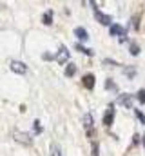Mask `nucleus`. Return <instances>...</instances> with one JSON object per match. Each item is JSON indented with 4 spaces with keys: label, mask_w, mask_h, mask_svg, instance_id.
Returning <instances> with one entry per match:
<instances>
[{
    "label": "nucleus",
    "mask_w": 145,
    "mask_h": 156,
    "mask_svg": "<svg viewBox=\"0 0 145 156\" xmlns=\"http://www.w3.org/2000/svg\"><path fill=\"white\" fill-rule=\"evenodd\" d=\"M13 138H15L18 144H24V145H31V144H33V140H31V136H29L27 133L15 131V133H13Z\"/></svg>",
    "instance_id": "f257e3e1"
},
{
    "label": "nucleus",
    "mask_w": 145,
    "mask_h": 156,
    "mask_svg": "<svg viewBox=\"0 0 145 156\" xmlns=\"http://www.w3.org/2000/svg\"><path fill=\"white\" fill-rule=\"evenodd\" d=\"M9 67H11L13 73H18V75H26V73H27V66H26L24 62H18V60H13V62L9 64Z\"/></svg>",
    "instance_id": "f03ea898"
},
{
    "label": "nucleus",
    "mask_w": 145,
    "mask_h": 156,
    "mask_svg": "<svg viewBox=\"0 0 145 156\" xmlns=\"http://www.w3.org/2000/svg\"><path fill=\"white\" fill-rule=\"evenodd\" d=\"M94 18H96L100 24H104V26H111V22H112L111 15H105V13H102L100 9H94Z\"/></svg>",
    "instance_id": "7ed1b4c3"
},
{
    "label": "nucleus",
    "mask_w": 145,
    "mask_h": 156,
    "mask_svg": "<svg viewBox=\"0 0 145 156\" xmlns=\"http://www.w3.org/2000/svg\"><path fill=\"white\" fill-rule=\"evenodd\" d=\"M112 122H114V105L111 104V105L107 107V111H105V115H104V125L109 127Z\"/></svg>",
    "instance_id": "20e7f679"
},
{
    "label": "nucleus",
    "mask_w": 145,
    "mask_h": 156,
    "mask_svg": "<svg viewBox=\"0 0 145 156\" xmlns=\"http://www.w3.org/2000/svg\"><path fill=\"white\" fill-rule=\"evenodd\" d=\"M55 60H56L58 64H65V62L69 60V51H67V47H60V51H58V55L55 56Z\"/></svg>",
    "instance_id": "39448f33"
},
{
    "label": "nucleus",
    "mask_w": 145,
    "mask_h": 156,
    "mask_svg": "<svg viewBox=\"0 0 145 156\" xmlns=\"http://www.w3.org/2000/svg\"><path fill=\"white\" fill-rule=\"evenodd\" d=\"M109 35H111V37H118V35H122V37H125V27H122L120 24H111V29H109Z\"/></svg>",
    "instance_id": "423d86ee"
},
{
    "label": "nucleus",
    "mask_w": 145,
    "mask_h": 156,
    "mask_svg": "<svg viewBox=\"0 0 145 156\" xmlns=\"http://www.w3.org/2000/svg\"><path fill=\"white\" fill-rule=\"evenodd\" d=\"M82 83H83L85 89H93L94 87V76L93 75H85V76L82 78Z\"/></svg>",
    "instance_id": "0eeeda50"
},
{
    "label": "nucleus",
    "mask_w": 145,
    "mask_h": 156,
    "mask_svg": "<svg viewBox=\"0 0 145 156\" xmlns=\"http://www.w3.org/2000/svg\"><path fill=\"white\" fill-rule=\"evenodd\" d=\"M82 123H83V127L87 129V131H93V115H83V118H82Z\"/></svg>",
    "instance_id": "6e6552de"
},
{
    "label": "nucleus",
    "mask_w": 145,
    "mask_h": 156,
    "mask_svg": "<svg viewBox=\"0 0 145 156\" xmlns=\"http://www.w3.org/2000/svg\"><path fill=\"white\" fill-rule=\"evenodd\" d=\"M74 35H76L78 38L82 40V42H85V40H89V33H87V31H85L83 27H76V29H74Z\"/></svg>",
    "instance_id": "1a4fd4ad"
},
{
    "label": "nucleus",
    "mask_w": 145,
    "mask_h": 156,
    "mask_svg": "<svg viewBox=\"0 0 145 156\" xmlns=\"http://www.w3.org/2000/svg\"><path fill=\"white\" fill-rule=\"evenodd\" d=\"M42 22H44L45 26H51V24H53V9H47V11L44 13V16H42Z\"/></svg>",
    "instance_id": "9d476101"
},
{
    "label": "nucleus",
    "mask_w": 145,
    "mask_h": 156,
    "mask_svg": "<svg viewBox=\"0 0 145 156\" xmlns=\"http://www.w3.org/2000/svg\"><path fill=\"white\" fill-rule=\"evenodd\" d=\"M118 102H120L122 105H125V107H133V98H131L129 94H122V96L118 98Z\"/></svg>",
    "instance_id": "9b49d317"
},
{
    "label": "nucleus",
    "mask_w": 145,
    "mask_h": 156,
    "mask_svg": "<svg viewBox=\"0 0 145 156\" xmlns=\"http://www.w3.org/2000/svg\"><path fill=\"white\" fill-rule=\"evenodd\" d=\"M74 47H76V51H80V53H83V55H87V56H93V51L87 49V47H83L82 44H76Z\"/></svg>",
    "instance_id": "f8f14e48"
},
{
    "label": "nucleus",
    "mask_w": 145,
    "mask_h": 156,
    "mask_svg": "<svg viewBox=\"0 0 145 156\" xmlns=\"http://www.w3.org/2000/svg\"><path fill=\"white\" fill-rule=\"evenodd\" d=\"M74 73H76V66H74V64H67V67H65V76H74Z\"/></svg>",
    "instance_id": "ddd939ff"
},
{
    "label": "nucleus",
    "mask_w": 145,
    "mask_h": 156,
    "mask_svg": "<svg viewBox=\"0 0 145 156\" xmlns=\"http://www.w3.org/2000/svg\"><path fill=\"white\" fill-rule=\"evenodd\" d=\"M131 55H134V56H136V55H140V45H138L136 42H133V44H131Z\"/></svg>",
    "instance_id": "4468645a"
},
{
    "label": "nucleus",
    "mask_w": 145,
    "mask_h": 156,
    "mask_svg": "<svg viewBox=\"0 0 145 156\" xmlns=\"http://www.w3.org/2000/svg\"><path fill=\"white\" fill-rule=\"evenodd\" d=\"M51 156H62V151L58 145H51Z\"/></svg>",
    "instance_id": "2eb2a0df"
},
{
    "label": "nucleus",
    "mask_w": 145,
    "mask_h": 156,
    "mask_svg": "<svg viewBox=\"0 0 145 156\" xmlns=\"http://www.w3.org/2000/svg\"><path fill=\"white\" fill-rule=\"evenodd\" d=\"M136 98H138V102H140V104H145V89H140V91H138Z\"/></svg>",
    "instance_id": "dca6fc26"
},
{
    "label": "nucleus",
    "mask_w": 145,
    "mask_h": 156,
    "mask_svg": "<svg viewBox=\"0 0 145 156\" xmlns=\"http://www.w3.org/2000/svg\"><path fill=\"white\" fill-rule=\"evenodd\" d=\"M134 113H136V118H138V120H140V122H142V123H145V115H143V113H142V111H140V109H136V111H134Z\"/></svg>",
    "instance_id": "f3484780"
},
{
    "label": "nucleus",
    "mask_w": 145,
    "mask_h": 156,
    "mask_svg": "<svg viewBox=\"0 0 145 156\" xmlns=\"http://www.w3.org/2000/svg\"><path fill=\"white\" fill-rule=\"evenodd\" d=\"M133 27H134V29H138V15H134V16H133Z\"/></svg>",
    "instance_id": "a211bd4d"
},
{
    "label": "nucleus",
    "mask_w": 145,
    "mask_h": 156,
    "mask_svg": "<svg viewBox=\"0 0 145 156\" xmlns=\"http://www.w3.org/2000/svg\"><path fill=\"white\" fill-rule=\"evenodd\" d=\"M105 87H107V89H116V85H114L111 80H107V82H105Z\"/></svg>",
    "instance_id": "6ab92c4d"
},
{
    "label": "nucleus",
    "mask_w": 145,
    "mask_h": 156,
    "mask_svg": "<svg viewBox=\"0 0 145 156\" xmlns=\"http://www.w3.org/2000/svg\"><path fill=\"white\" fill-rule=\"evenodd\" d=\"M35 131H36V133H42V125H40V122H38V120L35 122Z\"/></svg>",
    "instance_id": "aec40b11"
},
{
    "label": "nucleus",
    "mask_w": 145,
    "mask_h": 156,
    "mask_svg": "<svg viewBox=\"0 0 145 156\" xmlns=\"http://www.w3.org/2000/svg\"><path fill=\"white\" fill-rule=\"evenodd\" d=\"M93 156H98V144L93 145Z\"/></svg>",
    "instance_id": "412c9836"
},
{
    "label": "nucleus",
    "mask_w": 145,
    "mask_h": 156,
    "mask_svg": "<svg viewBox=\"0 0 145 156\" xmlns=\"http://www.w3.org/2000/svg\"><path fill=\"white\" fill-rule=\"evenodd\" d=\"M42 58H44V60H51V58H53V56H51V55H49V53H44V55H42Z\"/></svg>",
    "instance_id": "4be33fe9"
},
{
    "label": "nucleus",
    "mask_w": 145,
    "mask_h": 156,
    "mask_svg": "<svg viewBox=\"0 0 145 156\" xmlns=\"http://www.w3.org/2000/svg\"><path fill=\"white\" fill-rule=\"evenodd\" d=\"M143 147H145V134H143Z\"/></svg>",
    "instance_id": "5701e85b"
}]
</instances>
